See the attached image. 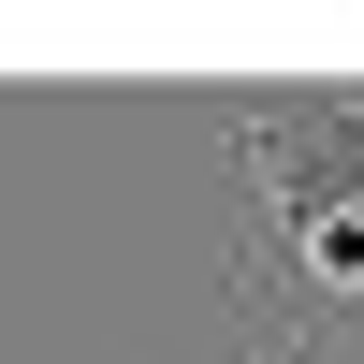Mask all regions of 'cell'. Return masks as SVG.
<instances>
[{
  "instance_id": "cell-1",
  "label": "cell",
  "mask_w": 364,
  "mask_h": 364,
  "mask_svg": "<svg viewBox=\"0 0 364 364\" xmlns=\"http://www.w3.org/2000/svg\"><path fill=\"white\" fill-rule=\"evenodd\" d=\"M233 190H248V291L306 336H364V87L233 102Z\"/></svg>"
}]
</instances>
